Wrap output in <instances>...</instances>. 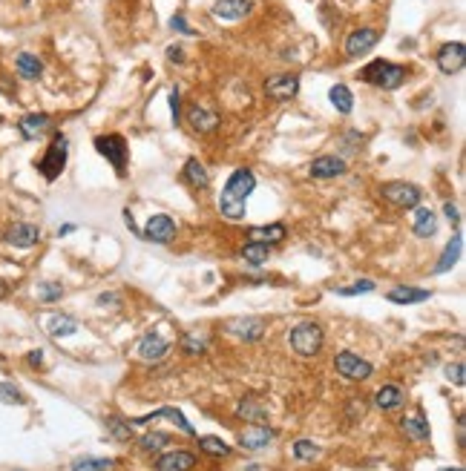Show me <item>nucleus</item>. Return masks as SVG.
<instances>
[{"label": "nucleus", "mask_w": 466, "mask_h": 471, "mask_svg": "<svg viewBox=\"0 0 466 471\" xmlns=\"http://www.w3.org/2000/svg\"><path fill=\"white\" fill-rule=\"evenodd\" d=\"M250 9H254V0H216L210 15L216 21H242L245 15H250Z\"/></svg>", "instance_id": "nucleus-11"}, {"label": "nucleus", "mask_w": 466, "mask_h": 471, "mask_svg": "<svg viewBox=\"0 0 466 471\" xmlns=\"http://www.w3.org/2000/svg\"><path fill=\"white\" fill-rule=\"evenodd\" d=\"M49 337L61 339V337H72V333L78 330V322L72 317H49Z\"/></svg>", "instance_id": "nucleus-32"}, {"label": "nucleus", "mask_w": 466, "mask_h": 471, "mask_svg": "<svg viewBox=\"0 0 466 471\" xmlns=\"http://www.w3.org/2000/svg\"><path fill=\"white\" fill-rule=\"evenodd\" d=\"M37 293H41V299L44 302H52V299H61V287H58V285H49V282H44L41 285V290H37Z\"/></svg>", "instance_id": "nucleus-44"}, {"label": "nucleus", "mask_w": 466, "mask_h": 471, "mask_svg": "<svg viewBox=\"0 0 466 471\" xmlns=\"http://www.w3.org/2000/svg\"><path fill=\"white\" fill-rule=\"evenodd\" d=\"M320 454V448L311 443V440H300V443H294V457L297 460H314Z\"/></svg>", "instance_id": "nucleus-37"}, {"label": "nucleus", "mask_w": 466, "mask_h": 471, "mask_svg": "<svg viewBox=\"0 0 466 471\" xmlns=\"http://www.w3.org/2000/svg\"><path fill=\"white\" fill-rule=\"evenodd\" d=\"M460 250H463V236H460V233H455V236H452V242L446 245V250H443V259L435 265V270H438V273L449 270V267L460 259Z\"/></svg>", "instance_id": "nucleus-28"}, {"label": "nucleus", "mask_w": 466, "mask_h": 471, "mask_svg": "<svg viewBox=\"0 0 466 471\" xmlns=\"http://www.w3.org/2000/svg\"><path fill=\"white\" fill-rule=\"evenodd\" d=\"M167 52H170V61H184V55H182L184 49H182V46H170Z\"/></svg>", "instance_id": "nucleus-47"}, {"label": "nucleus", "mask_w": 466, "mask_h": 471, "mask_svg": "<svg viewBox=\"0 0 466 471\" xmlns=\"http://www.w3.org/2000/svg\"><path fill=\"white\" fill-rule=\"evenodd\" d=\"M167 350H170V342L162 337V333H147V337H141V342H139V357H141L144 362H159V359H164Z\"/></svg>", "instance_id": "nucleus-14"}, {"label": "nucleus", "mask_w": 466, "mask_h": 471, "mask_svg": "<svg viewBox=\"0 0 466 471\" xmlns=\"http://www.w3.org/2000/svg\"><path fill=\"white\" fill-rule=\"evenodd\" d=\"M363 81L377 89H397L406 81V66L392 64V61H372L363 72Z\"/></svg>", "instance_id": "nucleus-2"}, {"label": "nucleus", "mask_w": 466, "mask_h": 471, "mask_svg": "<svg viewBox=\"0 0 466 471\" xmlns=\"http://www.w3.org/2000/svg\"><path fill=\"white\" fill-rule=\"evenodd\" d=\"M380 195L386 202H392L395 207H403V210H412L420 204L423 199V190L417 184H406V181H388L380 187Z\"/></svg>", "instance_id": "nucleus-6"}, {"label": "nucleus", "mask_w": 466, "mask_h": 471, "mask_svg": "<svg viewBox=\"0 0 466 471\" xmlns=\"http://www.w3.org/2000/svg\"><path fill=\"white\" fill-rule=\"evenodd\" d=\"M242 259H245L248 265H254V267L265 265V262L270 259V245H259V242L245 245V247H242Z\"/></svg>", "instance_id": "nucleus-30"}, {"label": "nucleus", "mask_w": 466, "mask_h": 471, "mask_svg": "<svg viewBox=\"0 0 466 471\" xmlns=\"http://www.w3.org/2000/svg\"><path fill=\"white\" fill-rule=\"evenodd\" d=\"M37 239H41V230H37L35 224H29V222H17V224H12L6 230V242L15 245V247H24V250L35 247Z\"/></svg>", "instance_id": "nucleus-16"}, {"label": "nucleus", "mask_w": 466, "mask_h": 471, "mask_svg": "<svg viewBox=\"0 0 466 471\" xmlns=\"http://www.w3.org/2000/svg\"><path fill=\"white\" fill-rule=\"evenodd\" d=\"M193 465H196V454H190V451H167L164 457H159V463H155V468L159 471H190Z\"/></svg>", "instance_id": "nucleus-18"}, {"label": "nucleus", "mask_w": 466, "mask_h": 471, "mask_svg": "<svg viewBox=\"0 0 466 471\" xmlns=\"http://www.w3.org/2000/svg\"><path fill=\"white\" fill-rule=\"evenodd\" d=\"M334 368H337V374H343L345 380H368V377L374 374L372 362L360 359L357 353H352V350H343V353H337Z\"/></svg>", "instance_id": "nucleus-7"}, {"label": "nucleus", "mask_w": 466, "mask_h": 471, "mask_svg": "<svg viewBox=\"0 0 466 471\" xmlns=\"http://www.w3.org/2000/svg\"><path fill=\"white\" fill-rule=\"evenodd\" d=\"M285 224H265V227H250V242H259V245H277L285 239Z\"/></svg>", "instance_id": "nucleus-26"}, {"label": "nucleus", "mask_w": 466, "mask_h": 471, "mask_svg": "<svg viewBox=\"0 0 466 471\" xmlns=\"http://www.w3.org/2000/svg\"><path fill=\"white\" fill-rule=\"evenodd\" d=\"M403 400H406V394H403L397 385H383L377 394H374V405H377L380 411H395V408L403 405Z\"/></svg>", "instance_id": "nucleus-25"}, {"label": "nucleus", "mask_w": 466, "mask_h": 471, "mask_svg": "<svg viewBox=\"0 0 466 471\" xmlns=\"http://www.w3.org/2000/svg\"><path fill=\"white\" fill-rule=\"evenodd\" d=\"M182 179H184L193 190H205V187L210 184V175H207V170H205V164H202L199 159H187V164H184V170H182Z\"/></svg>", "instance_id": "nucleus-23"}, {"label": "nucleus", "mask_w": 466, "mask_h": 471, "mask_svg": "<svg viewBox=\"0 0 466 471\" xmlns=\"http://www.w3.org/2000/svg\"><path fill=\"white\" fill-rule=\"evenodd\" d=\"M265 92L270 98H277V101H291V98H297V92H300V75L282 72V75L268 78V81H265Z\"/></svg>", "instance_id": "nucleus-9"}, {"label": "nucleus", "mask_w": 466, "mask_h": 471, "mask_svg": "<svg viewBox=\"0 0 466 471\" xmlns=\"http://www.w3.org/2000/svg\"><path fill=\"white\" fill-rule=\"evenodd\" d=\"M438 471H463V468H438Z\"/></svg>", "instance_id": "nucleus-50"}, {"label": "nucleus", "mask_w": 466, "mask_h": 471, "mask_svg": "<svg viewBox=\"0 0 466 471\" xmlns=\"http://www.w3.org/2000/svg\"><path fill=\"white\" fill-rule=\"evenodd\" d=\"M227 330L236 333V337H242V339H248V342H254V339L262 337L265 322H262V319H230V322H227Z\"/></svg>", "instance_id": "nucleus-22"}, {"label": "nucleus", "mask_w": 466, "mask_h": 471, "mask_svg": "<svg viewBox=\"0 0 466 471\" xmlns=\"http://www.w3.org/2000/svg\"><path fill=\"white\" fill-rule=\"evenodd\" d=\"M115 463L110 460V457H78L72 465H69V471H110Z\"/></svg>", "instance_id": "nucleus-33"}, {"label": "nucleus", "mask_w": 466, "mask_h": 471, "mask_svg": "<svg viewBox=\"0 0 466 471\" xmlns=\"http://www.w3.org/2000/svg\"><path fill=\"white\" fill-rule=\"evenodd\" d=\"M95 150H98L104 159L115 167V172L124 175V170H127V155H130V147H127V141H124V135H119V132L98 135V139H95Z\"/></svg>", "instance_id": "nucleus-5"}, {"label": "nucleus", "mask_w": 466, "mask_h": 471, "mask_svg": "<svg viewBox=\"0 0 466 471\" xmlns=\"http://www.w3.org/2000/svg\"><path fill=\"white\" fill-rule=\"evenodd\" d=\"M403 431L409 434L412 440H429V420H423V414H415V417H406L403 420Z\"/></svg>", "instance_id": "nucleus-31"}, {"label": "nucleus", "mask_w": 466, "mask_h": 471, "mask_svg": "<svg viewBox=\"0 0 466 471\" xmlns=\"http://www.w3.org/2000/svg\"><path fill=\"white\" fill-rule=\"evenodd\" d=\"M308 172H311V179H337V175L345 172V161L340 155H320V159L311 161Z\"/></svg>", "instance_id": "nucleus-13"}, {"label": "nucleus", "mask_w": 466, "mask_h": 471, "mask_svg": "<svg viewBox=\"0 0 466 471\" xmlns=\"http://www.w3.org/2000/svg\"><path fill=\"white\" fill-rule=\"evenodd\" d=\"M0 402H6V405H26V397L21 394V388H15L12 382H0Z\"/></svg>", "instance_id": "nucleus-36"}, {"label": "nucleus", "mask_w": 466, "mask_h": 471, "mask_svg": "<svg viewBox=\"0 0 466 471\" xmlns=\"http://www.w3.org/2000/svg\"><path fill=\"white\" fill-rule=\"evenodd\" d=\"M75 230V224H64L61 230H58V236H67V233H72Z\"/></svg>", "instance_id": "nucleus-49"}, {"label": "nucleus", "mask_w": 466, "mask_h": 471, "mask_svg": "<svg viewBox=\"0 0 466 471\" xmlns=\"http://www.w3.org/2000/svg\"><path fill=\"white\" fill-rule=\"evenodd\" d=\"M257 187V175L250 170H236L230 172V179L225 181V190L219 195V213L225 215L227 222H242L248 213V199Z\"/></svg>", "instance_id": "nucleus-1"}, {"label": "nucleus", "mask_w": 466, "mask_h": 471, "mask_svg": "<svg viewBox=\"0 0 466 471\" xmlns=\"http://www.w3.org/2000/svg\"><path fill=\"white\" fill-rule=\"evenodd\" d=\"M377 41H380V32H377V29H368V26L354 29L352 35H348V41H345V52H348V57H360L363 52L372 49Z\"/></svg>", "instance_id": "nucleus-12"}, {"label": "nucleus", "mask_w": 466, "mask_h": 471, "mask_svg": "<svg viewBox=\"0 0 466 471\" xmlns=\"http://www.w3.org/2000/svg\"><path fill=\"white\" fill-rule=\"evenodd\" d=\"M107 428L112 431V437H119V440H130L132 437V425H121L119 417H107Z\"/></svg>", "instance_id": "nucleus-38"}, {"label": "nucleus", "mask_w": 466, "mask_h": 471, "mask_svg": "<svg viewBox=\"0 0 466 471\" xmlns=\"http://www.w3.org/2000/svg\"><path fill=\"white\" fill-rule=\"evenodd\" d=\"M270 440H274V431H270L268 425H259V423L248 425V428L242 431V434H239V445H242V448H248V451L268 448V445H270Z\"/></svg>", "instance_id": "nucleus-15"}, {"label": "nucleus", "mask_w": 466, "mask_h": 471, "mask_svg": "<svg viewBox=\"0 0 466 471\" xmlns=\"http://www.w3.org/2000/svg\"><path fill=\"white\" fill-rule=\"evenodd\" d=\"M199 445H202V451H207V454H213V457H227L230 454V445L225 440H219V437H199Z\"/></svg>", "instance_id": "nucleus-34"}, {"label": "nucleus", "mask_w": 466, "mask_h": 471, "mask_svg": "<svg viewBox=\"0 0 466 471\" xmlns=\"http://www.w3.org/2000/svg\"><path fill=\"white\" fill-rule=\"evenodd\" d=\"M159 417H170L173 423H176L184 434H196V428H193L187 420H184V414L179 408H162V411H155V414H150V417H139V420H132V425H144V423H150V420H159Z\"/></svg>", "instance_id": "nucleus-27"}, {"label": "nucleus", "mask_w": 466, "mask_h": 471, "mask_svg": "<svg viewBox=\"0 0 466 471\" xmlns=\"http://www.w3.org/2000/svg\"><path fill=\"white\" fill-rule=\"evenodd\" d=\"M184 350L187 353H202L205 350V339L196 337V333H187V337H184Z\"/></svg>", "instance_id": "nucleus-42"}, {"label": "nucleus", "mask_w": 466, "mask_h": 471, "mask_svg": "<svg viewBox=\"0 0 466 471\" xmlns=\"http://www.w3.org/2000/svg\"><path fill=\"white\" fill-rule=\"evenodd\" d=\"M170 112H173V124H179V89H170Z\"/></svg>", "instance_id": "nucleus-45"}, {"label": "nucleus", "mask_w": 466, "mask_h": 471, "mask_svg": "<svg viewBox=\"0 0 466 471\" xmlns=\"http://www.w3.org/2000/svg\"><path fill=\"white\" fill-rule=\"evenodd\" d=\"M328 98H331L334 109H337V112H343V115H348V112L354 109V95H352V89H348L345 84H337V87H331V92H328Z\"/></svg>", "instance_id": "nucleus-29"}, {"label": "nucleus", "mask_w": 466, "mask_h": 471, "mask_svg": "<svg viewBox=\"0 0 466 471\" xmlns=\"http://www.w3.org/2000/svg\"><path fill=\"white\" fill-rule=\"evenodd\" d=\"M170 29H176V32H182V35H196V29H190V24H187L184 15H173V17H170Z\"/></svg>", "instance_id": "nucleus-41"}, {"label": "nucleus", "mask_w": 466, "mask_h": 471, "mask_svg": "<svg viewBox=\"0 0 466 471\" xmlns=\"http://www.w3.org/2000/svg\"><path fill=\"white\" fill-rule=\"evenodd\" d=\"M15 69L21 78H26V81H37V78L44 75V64L37 61V57L32 52H21L15 57Z\"/></svg>", "instance_id": "nucleus-24"}, {"label": "nucleus", "mask_w": 466, "mask_h": 471, "mask_svg": "<svg viewBox=\"0 0 466 471\" xmlns=\"http://www.w3.org/2000/svg\"><path fill=\"white\" fill-rule=\"evenodd\" d=\"M41 362H44V353H41V350H32V353H29V365H41Z\"/></svg>", "instance_id": "nucleus-48"}, {"label": "nucleus", "mask_w": 466, "mask_h": 471, "mask_svg": "<svg viewBox=\"0 0 466 471\" xmlns=\"http://www.w3.org/2000/svg\"><path fill=\"white\" fill-rule=\"evenodd\" d=\"M141 236H144L147 242L167 245V242H173V236H176V222H173L170 215H164V213H155V215H150V222L144 224Z\"/></svg>", "instance_id": "nucleus-8"}, {"label": "nucleus", "mask_w": 466, "mask_h": 471, "mask_svg": "<svg viewBox=\"0 0 466 471\" xmlns=\"http://www.w3.org/2000/svg\"><path fill=\"white\" fill-rule=\"evenodd\" d=\"M446 380H449V382H455L458 388L466 382V377H463V365L460 362H455V365H449V368H446Z\"/></svg>", "instance_id": "nucleus-43"}, {"label": "nucleus", "mask_w": 466, "mask_h": 471, "mask_svg": "<svg viewBox=\"0 0 466 471\" xmlns=\"http://www.w3.org/2000/svg\"><path fill=\"white\" fill-rule=\"evenodd\" d=\"M372 290H374V282H368V279H360L352 287H337L340 296H357V293H372Z\"/></svg>", "instance_id": "nucleus-39"}, {"label": "nucleus", "mask_w": 466, "mask_h": 471, "mask_svg": "<svg viewBox=\"0 0 466 471\" xmlns=\"http://www.w3.org/2000/svg\"><path fill=\"white\" fill-rule=\"evenodd\" d=\"M167 443H170V434H167V431H153V434L141 437V451L153 454V451H162Z\"/></svg>", "instance_id": "nucleus-35"}, {"label": "nucleus", "mask_w": 466, "mask_h": 471, "mask_svg": "<svg viewBox=\"0 0 466 471\" xmlns=\"http://www.w3.org/2000/svg\"><path fill=\"white\" fill-rule=\"evenodd\" d=\"M415 210V224H412V230H415V236H420V239H429V236H435L438 233V215L429 210V207H412Z\"/></svg>", "instance_id": "nucleus-21"}, {"label": "nucleus", "mask_w": 466, "mask_h": 471, "mask_svg": "<svg viewBox=\"0 0 466 471\" xmlns=\"http://www.w3.org/2000/svg\"><path fill=\"white\" fill-rule=\"evenodd\" d=\"M443 210H446V219H449V222H455V224L460 222V215H458V207H455V204H446Z\"/></svg>", "instance_id": "nucleus-46"}, {"label": "nucleus", "mask_w": 466, "mask_h": 471, "mask_svg": "<svg viewBox=\"0 0 466 471\" xmlns=\"http://www.w3.org/2000/svg\"><path fill=\"white\" fill-rule=\"evenodd\" d=\"M386 299L395 302V305H417V302H426V299H429V290L397 285V287H392V290L386 293Z\"/></svg>", "instance_id": "nucleus-20"}, {"label": "nucleus", "mask_w": 466, "mask_h": 471, "mask_svg": "<svg viewBox=\"0 0 466 471\" xmlns=\"http://www.w3.org/2000/svg\"><path fill=\"white\" fill-rule=\"evenodd\" d=\"M187 121H190V127H193V130L205 135V132H213V130L219 127V115L196 104V107H190V109H187Z\"/></svg>", "instance_id": "nucleus-19"}, {"label": "nucleus", "mask_w": 466, "mask_h": 471, "mask_svg": "<svg viewBox=\"0 0 466 471\" xmlns=\"http://www.w3.org/2000/svg\"><path fill=\"white\" fill-rule=\"evenodd\" d=\"M3 293H6V285H0V296H3Z\"/></svg>", "instance_id": "nucleus-51"}, {"label": "nucleus", "mask_w": 466, "mask_h": 471, "mask_svg": "<svg viewBox=\"0 0 466 471\" xmlns=\"http://www.w3.org/2000/svg\"><path fill=\"white\" fill-rule=\"evenodd\" d=\"M67 152H69V144H67V135H61L58 132L55 139H52V144L46 147V152H44V159L37 161V170H41V175L46 181H55L58 175L64 172V167H67Z\"/></svg>", "instance_id": "nucleus-4"}, {"label": "nucleus", "mask_w": 466, "mask_h": 471, "mask_svg": "<svg viewBox=\"0 0 466 471\" xmlns=\"http://www.w3.org/2000/svg\"><path fill=\"white\" fill-rule=\"evenodd\" d=\"M52 124V118L46 112H32V115H24L21 121H17V132L24 135L26 141H35L37 135H44Z\"/></svg>", "instance_id": "nucleus-17"}, {"label": "nucleus", "mask_w": 466, "mask_h": 471, "mask_svg": "<svg viewBox=\"0 0 466 471\" xmlns=\"http://www.w3.org/2000/svg\"><path fill=\"white\" fill-rule=\"evenodd\" d=\"M239 414H242V417H248V420H262V417H265V408H262V405H257L254 400H248V402H242V405H239Z\"/></svg>", "instance_id": "nucleus-40"}, {"label": "nucleus", "mask_w": 466, "mask_h": 471, "mask_svg": "<svg viewBox=\"0 0 466 471\" xmlns=\"http://www.w3.org/2000/svg\"><path fill=\"white\" fill-rule=\"evenodd\" d=\"M463 64H466V46H463L460 41L440 46V52H438V69H440L443 75H455V72H460Z\"/></svg>", "instance_id": "nucleus-10"}, {"label": "nucleus", "mask_w": 466, "mask_h": 471, "mask_svg": "<svg viewBox=\"0 0 466 471\" xmlns=\"http://www.w3.org/2000/svg\"><path fill=\"white\" fill-rule=\"evenodd\" d=\"M288 342L300 357H317L325 337H322V328L317 322H302V325H297L294 330L288 333Z\"/></svg>", "instance_id": "nucleus-3"}]
</instances>
